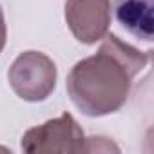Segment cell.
Masks as SVG:
<instances>
[{"label": "cell", "mask_w": 154, "mask_h": 154, "mask_svg": "<svg viewBox=\"0 0 154 154\" xmlns=\"http://www.w3.org/2000/svg\"><path fill=\"white\" fill-rule=\"evenodd\" d=\"M150 54L105 35L96 54L74 63L67 74L71 102L84 114L98 118L120 111L132 89L136 74L147 67Z\"/></svg>", "instance_id": "cell-1"}, {"label": "cell", "mask_w": 154, "mask_h": 154, "mask_svg": "<svg viewBox=\"0 0 154 154\" xmlns=\"http://www.w3.org/2000/svg\"><path fill=\"white\" fill-rule=\"evenodd\" d=\"M9 85L26 102H44L56 87V65L40 51H26L11 63Z\"/></svg>", "instance_id": "cell-2"}, {"label": "cell", "mask_w": 154, "mask_h": 154, "mask_svg": "<svg viewBox=\"0 0 154 154\" xmlns=\"http://www.w3.org/2000/svg\"><path fill=\"white\" fill-rule=\"evenodd\" d=\"M87 138L69 112L29 129L22 136L24 152H85Z\"/></svg>", "instance_id": "cell-3"}, {"label": "cell", "mask_w": 154, "mask_h": 154, "mask_svg": "<svg viewBox=\"0 0 154 154\" xmlns=\"http://www.w3.org/2000/svg\"><path fill=\"white\" fill-rule=\"evenodd\" d=\"M65 22L82 44H96L111 26V0H67Z\"/></svg>", "instance_id": "cell-4"}, {"label": "cell", "mask_w": 154, "mask_h": 154, "mask_svg": "<svg viewBox=\"0 0 154 154\" xmlns=\"http://www.w3.org/2000/svg\"><path fill=\"white\" fill-rule=\"evenodd\" d=\"M114 17L129 35L141 42H152V0H114Z\"/></svg>", "instance_id": "cell-5"}, {"label": "cell", "mask_w": 154, "mask_h": 154, "mask_svg": "<svg viewBox=\"0 0 154 154\" xmlns=\"http://www.w3.org/2000/svg\"><path fill=\"white\" fill-rule=\"evenodd\" d=\"M8 40V29H6V18H4V11L0 8V53H2L4 45Z\"/></svg>", "instance_id": "cell-6"}]
</instances>
